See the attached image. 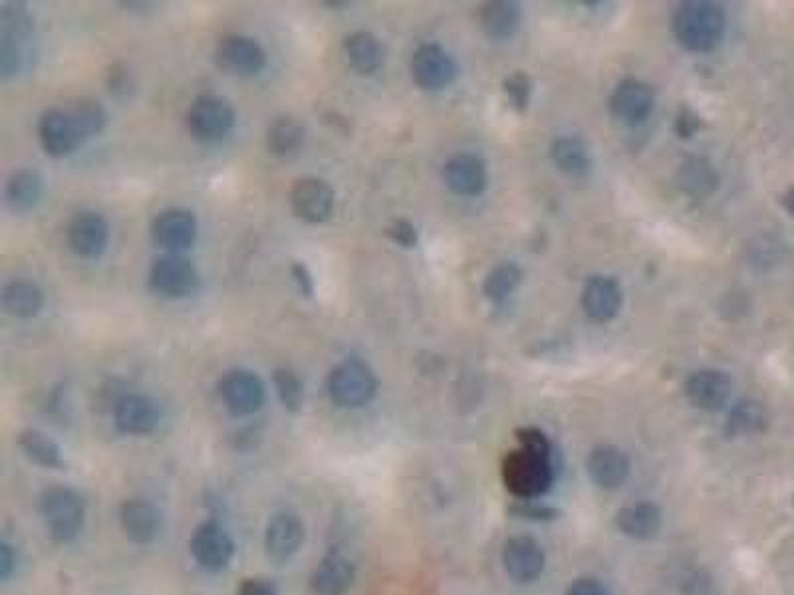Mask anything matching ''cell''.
I'll return each mask as SVG.
<instances>
[{
    "mask_svg": "<svg viewBox=\"0 0 794 595\" xmlns=\"http://www.w3.org/2000/svg\"><path fill=\"white\" fill-rule=\"evenodd\" d=\"M522 270L514 262L494 266L484 280L483 292L493 304H502L521 285Z\"/></svg>",
    "mask_w": 794,
    "mask_h": 595,
    "instance_id": "e575fe53",
    "label": "cell"
},
{
    "mask_svg": "<svg viewBox=\"0 0 794 595\" xmlns=\"http://www.w3.org/2000/svg\"><path fill=\"white\" fill-rule=\"evenodd\" d=\"M119 520L126 536L136 544H149L156 541L161 528L159 513L146 500H128L121 506Z\"/></svg>",
    "mask_w": 794,
    "mask_h": 595,
    "instance_id": "484cf974",
    "label": "cell"
},
{
    "mask_svg": "<svg viewBox=\"0 0 794 595\" xmlns=\"http://www.w3.org/2000/svg\"><path fill=\"white\" fill-rule=\"evenodd\" d=\"M237 595H278V589L266 579H245L238 587Z\"/></svg>",
    "mask_w": 794,
    "mask_h": 595,
    "instance_id": "ee69618b",
    "label": "cell"
},
{
    "mask_svg": "<svg viewBox=\"0 0 794 595\" xmlns=\"http://www.w3.org/2000/svg\"><path fill=\"white\" fill-rule=\"evenodd\" d=\"M217 65L235 76H255L266 66L265 48L255 38L228 34L217 44Z\"/></svg>",
    "mask_w": 794,
    "mask_h": 595,
    "instance_id": "30bf717a",
    "label": "cell"
},
{
    "mask_svg": "<svg viewBox=\"0 0 794 595\" xmlns=\"http://www.w3.org/2000/svg\"><path fill=\"white\" fill-rule=\"evenodd\" d=\"M717 173L707 161L704 159H692L687 161L682 169H679V175H677V185L684 189L685 192H692V195H705V192H712L715 187H717Z\"/></svg>",
    "mask_w": 794,
    "mask_h": 595,
    "instance_id": "8d00e7d4",
    "label": "cell"
},
{
    "mask_svg": "<svg viewBox=\"0 0 794 595\" xmlns=\"http://www.w3.org/2000/svg\"><path fill=\"white\" fill-rule=\"evenodd\" d=\"M347 65L357 73H374L384 65V47L372 32L357 30L344 40Z\"/></svg>",
    "mask_w": 794,
    "mask_h": 595,
    "instance_id": "4316f807",
    "label": "cell"
},
{
    "mask_svg": "<svg viewBox=\"0 0 794 595\" xmlns=\"http://www.w3.org/2000/svg\"><path fill=\"white\" fill-rule=\"evenodd\" d=\"M114 419L126 435H149L159 425V409L146 395H124L116 404Z\"/></svg>",
    "mask_w": 794,
    "mask_h": 595,
    "instance_id": "ffe728a7",
    "label": "cell"
},
{
    "mask_svg": "<svg viewBox=\"0 0 794 595\" xmlns=\"http://www.w3.org/2000/svg\"><path fill=\"white\" fill-rule=\"evenodd\" d=\"M223 404L233 415H253L265 404V384L253 371L235 369L220 379Z\"/></svg>",
    "mask_w": 794,
    "mask_h": 595,
    "instance_id": "9c48e42d",
    "label": "cell"
},
{
    "mask_svg": "<svg viewBox=\"0 0 794 595\" xmlns=\"http://www.w3.org/2000/svg\"><path fill=\"white\" fill-rule=\"evenodd\" d=\"M291 205L298 219L306 220L311 225H320L332 217L336 195L326 181L316 177H304L291 189Z\"/></svg>",
    "mask_w": 794,
    "mask_h": 595,
    "instance_id": "ba28073f",
    "label": "cell"
},
{
    "mask_svg": "<svg viewBox=\"0 0 794 595\" xmlns=\"http://www.w3.org/2000/svg\"><path fill=\"white\" fill-rule=\"evenodd\" d=\"M45 184L42 177L32 169H19L10 175L7 187H4V199L10 207V211L28 212L37 207L42 199Z\"/></svg>",
    "mask_w": 794,
    "mask_h": 595,
    "instance_id": "83f0119b",
    "label": "cell"
},
{
    "mask_svg": "<svg viewBox=\"0 0 794 595\" xmlns=\"http://www.w3.org/2000/svg\"><path fill=\"white\" fill-rule=\"evenodd\" d=\"M235 119L237 113L227 98L217 93H203L187 111V128L195 138L210 141L225 138L235 128Z\"/></svg>",
    "mask_w": 794,
    "mask_h": 595,
    "instance_id": "8992f818",
    "label": "cell"
},
{
    "mask_svg": "<svg viewBox=\"0 0 794 595\" xmlns=\"http://www.w3.org/2000/svg\"><path fill=\"white\" fill-rule=\"evenodd\" d=\"M291 270H293L294 280H296V285L301 288V292L304 294V296H312V294H314V280H312L311 270L306 268V265L294 262Z\"/></svg>",
    "mask_w": 794,
    "mask_h": 595,
    "instance_id": "f6af8a7d",
    "label": "cell"
},
{
    "mask_svg": "<svg viewBox=\"0 0 794 595\" xmlns=\"http://www.w3.org/2000/svg\"><path fill=\"white\" fill-rule=\"evenodd\" d=\"M306 129L294 118L274 119L266 131V149L276 157H288L301 149Z\"/></svg>",
    "mask_w": 794,
    "mask_h": 595,
    "instance_id": "4dcf8cb0",
    "label": "cell"
},
{
    "mask_svg": "<svg viewBox=\"0 0 794 595\" xmlns=\"http://www.w3.org/2000/svg\"><path fill=\"white\" fill-rule=\"evenodd\" d=\"M385 235L392 238L395 245H400L403 248H413L418 245V230L411 225L410 220H395L385 229Z\"/></svg>",
    "mask_w": 794,
    "mask_h": 595,
    "instance_id": "ab89813d",
    "label": "cell"
},
{
    "mask_svg": "<svg viewBox=\"0 0 794 595\" xmlns=\"http://www.w3.org/2000/svg\"><path fill=\"white\" fill-rule=\"evenodd\" d=\"M14 564H17V556H14V552H12L9 544H2V546H0V576L7 579V577L12 574Z\"/></svg>",
    "mask_w": 794,
    "mask_h": 595,
    "instance_id": "bcb514c9",
    "label": "cell"
},
{
    "mask_svg": "<svg viewBox=\"0 0 794 595\" xmlns=\"http://www.w3.org/2000/svg\"><path fill=\"white\" fill-rule=\"evenodd\" d=\"M108 88L110 92L126 96L131 90V73L124 65L111 66L108 72Z\"/></svg>",
    "mask_w": 794,
    "mask_h": 595,
    "instance_id": "b9f144b4",
    "label": "cell"
},
{
    "mask_svg": "<svg viewBox=\"0 0 794 595\" xmlns=\"http://www.w3.org/2000/svg\"><path fill=\"white\" fill-rule=\"evenodd\" d=\"M768 415L765 407L753 401V399H743L735 405L729 413L727 419V435L729 437H749V435H758L767 429Z\"/></svg>",
    "mask_w": 794,
    "mask_h": 595,
    "instance_id": "d6a6232c",
    "label": "cell"
},
{
    "mask_svg": "<svg viewBox=\"0 0 794 595\" xmlns=\"http://www.w3.org/2000/svg\"><path fill=\"white\" fill-rule=\"evenodd\" d=\"M445 184L461 197H477L487 189V169L476 156L461 153L451 157L445 166Z\"/></svg>",
    "mask_w": 794,
    "mask_h": 595,
    "instance_id": "7402d4cb",
    "label": "cell"
},
{
    "mask_svg": "<svg viewBox=\"0 0 794 595\" xmlns=\"http://www.w3.org/2000/svg\"><path fill=\"white\" fill-rule=\"evenodd\" d=\"M354 582V566L340 552L322 559L312 574V592L316 595H344Z\"/></svg>",
    "mask_w": 794,
    "mask_h": 595,
    "instance_id": "d4e9b609",
    "label": "cell"
},
{
    "mask_svg": "<svg viewBox=\"0 0 794 595\" xmlns=\"http://www.w3.org/2000/svg\"><path fill=\"white\" fill-rule=\"evenodd\" d=\"M110 227L100 212L84 211L73 217L68 229L70 247L78 257L98 258L108 247Z\"/></svg>",
    "mask_w": 794,
    "mask_h": 595,
    "instance_id": "ac0fdd59",
    "label": "cell"
},
{
    "mask_svg": "<svg viewBox=\"0 0 794 595\" xmlns=\"http://www.w3.org/2000/svg\"><path fill=\"white\" fill-rule=\"evenodd\" d=\"M149 286L165 298H187L199 288V275L182 255H165L151 266Z\"/></svg>",
    "mask_w": 794,
    "mask_h": 595,
    "instance_id": "52a82bcc",
    "label": "cell"
},
{
    "mask_svg": "<svg viewBox=\"0 0 794 595\" xmlns=\"http://www.w3.org/2000/svg\"><path fill=\"white\" fill-rule=\"evenodd\" d=\"M699 126H702L699 116L692 108H682V111L677 113L676 131L679 138H694L695 133L699 131Z\"/></svg>",
    "mask_w": 794,
    "mask_h": 595,
    "instance_id": "60d3db41",
    "label": "cell"
},
{
    "mask_svg": "<svg viewBox=\"0 0 794 595\" xmlns=\"http://www.w3.org/2000/svg\"><path fill=\"white\" fill-rule=\"evenodd\" d=\"M68 113L72 116L76 128L80 129L84 139L91 138L101 133V129L106 128V110L101 108V103L94 98H78L73 101L70 108H66Z\"/></svg>",
    "mask_w": 794,
    "mask_h": 595,
    "instance_id": "d590c367",
    "label": "cell"
},
{
    "mask_svg": "<svg viewBox=\"0 0 794 595\" xmlns=\"http://www.w3.org/2000/svg\"><path fill=\"white\" fill-rule=\"evenodd\" d=\"M685 395L702 411H722L731 397V379L717 369H702L687 379Z\"/></svg>",
    "mask_w": 794,
    "mask_h": 595,
    "instance_id": "2e32d148",
    "label": "cell"
},
{
    "mask_svg": "<svg viewBox=\"0 0 794 595\" xmlns=\"http://www.w3.org/2000/svg\"><path fill=\"white\" fill-rule=\"evenodd\" d=\"M654 106H656L654 90L648 83L639 80H624L616 88L610 100L614 116L630 126H638L641 121H646L649 113L654 111Z\"/></svg>",
    "mask_w": 794,
    "mask_h": 595,
    "instance_id": "d6986e66",
    "label": "cell"
},
{
    "mask_svg": "<svg viewBox=\"0 0 794 595\" xmlns=\"http://www.w3.org/2000/svg\"><path fill=\"white\" fill-rule=\"evenodd\" d=\"M302 542H304V524L294 514H276L266 526V552L276 562L293 558L301 549Z\"/></svg>",
    "mask_w": 794,
    "mask_h": 595,
    "instance_id": "44dd1931",
    "label": "cell"
},
{
    "mask_svg": "<svg viewBox=\"0 0 794 595\" xmlns=\"http://www.w3.org/2000/svg\"><path fill=\"white\" fill-rule=\"evenodd\" d=\"M189 546H192L193 558L197 559L202 568L209 572L227 568L235 556V544L231 541V536L225 528H220L219 524L215 523L202 524L193 534Z\"/></svg>",
    "mask_w": 794,
    "mask_h": 595,
    "instance_id": "7c38bea8",
    "label": "cell"
},
{
    "mask_svg": "<svg viewBox=\"0 0 794 595\" xmlns=\"http://www.w3.org/2000/svg\"><path fill=\"white\" fill-rule=\"evenodd\" d=\"M411 76L423 90H441L455 80L457 66L443 48L425 44L411 58Z\"/></svg>",
    "mask_w": 794,
    "mask_h": 595,
    "instance_id": "8fae6325",
    "label": "cell"
},
{
    "mask_svg": "<svg viewBox=\"0 0 794 595\" xmlns=\"http://www.w3.org/2000/svg\"><path fill=\"white\" fill-rule=\"evenodd\" d=\"M19 445L20 449L24 450V455L30 460H35L40 467L60 468L65 465L62 455H60V447L42 430H22L19 437Z\"/></svg>",
    "mask_w": 794,
    "mask_h": 595,
    "instance_id": "836d02e7",
    "label": "cell"
},
{
    "mask_svg": "<svg viewBox=\"0 0 794 595\" xmlns=\"http://www.w3.org/2000/svg\"><path fill=\"white\" fill-rule=\"evenodd\" d=\"M38 136L46 153L52 157L70 156L84 141L80 129L76 128L72 116L66 108L46 110L38 123Z\"/></svg>",
    "mask_w": 794,
    "mask_h": 595,
    "instance_id": "4fadbf2b",
    "label": "cell"
},
{
    "mask_svg": "<svg viewBox=\"0 0 794 595\" xmlns=\"http://www.w3.org/2000/svg\"><path fill=\"white\" fill-rule=\"evenodd\" d=\"M588 475L596 485L606 490L620 488L630 476V458L614 445H598L586 458Z\"/></svg>",
    "mask_w": 794,
    "mask_h": 595,
    "instance_id": "e0dca14e",
    "label": "cell"
},
{
    "mask_svg": "<svg viewBox=\"0 0 794 595\" xmlns=\"http://www.w3.org/2000/svg\"><path fill=\"white\" fill-rule=\"evenodd\" d=\"M783 205H785L786 211L793 215L794 219V187L793 189H788V192L783 197Z\"/></svg>",
    "mask_w": 794,
    "mask_h": 595,
    "instance_id": "7dc6e473",
    "label": "cell"
},
{
    "mask_svg": "<svg viewBox=\"0 0 794 595\" xmlns=\"http://www.w3.org/2000/svg\"><path fill=\"white\" fill-rule=\"evenodd\" d=\"M504 568L512 582L517 584H530L535 579H539L540 574L545 572V549L540 546L539 541L530 538V536H517L512 541L507 542L504 548Z\"/></svg>",
    "mask_w": 794,
    "mask_h": 595,
    "instance_id": "5bb4252c",
    "label": "cell"
},
{
    "mask_svg": "<svg viewBox=\"0 0 794 595\" xmlns=\"http://www.w3.org/2000/svg\"><path fill=\"white\" fill-rule=\"evenodd\" d=\"M274 385H276V391H278L284 407L291 411H298L302 401H304V385H302L301 377L296 376L293 369L283 367V369L274 371Z\"/></svg>",
    "mask_w": 794,
    "mask_h": 595,
    "instance_id": "74e56055",
    "label": "cell"
},
{
    "mask_svg": "<svg viewBox=\"0 0 794 595\" xmlns=\"http://www.w3.org/2000/svg\"><path fill=\"white\" fill-rule=\"evenodd\" d=\"M521 27V9L514 2L497 0L487 2L481 9V28L487 37L507 40L514 37Z\"/></svg>",
    "mask_w": 794,
    "mask_h": 595,
    "instance_id": "f1b7e54d",
    "label": "cell"
},
{
    "mask_svg": "<svg viewBox=\"0 0 794 595\" xmlns=\"http://www.w3.org/2000/svg\"><path fill=\"white\" fill-rule=\"evenodd\" d=\"M375 391H378V379L372 367L356 357L342 361L330 374V399L344 409L364 407L374 399Z\"/></svg>",
    "mask_w": 794,
    "mask_h": 595,
    "instance_id": "277c9868",
    "label": "cell"
},
{
    "mask_svg": "<svg viewBox=\"0 0 794 595\" xmlns=\"http://www.w3.org/2000/svg\"><path fill=\"white\" fill-rule=\"evenodd\" d=\"M35 58V22L27 7L7 2L0 10V70L19 73Z\"/></svg>",
    "mask_w": 794,
    "mask_h": 595,
    "instance_id": "3957f363",
    "label": "cell"
},
{
    "mask_svg": "<svg viewBox=\"0 0 794 595\" xmlns=\"http://www.w3.org/2000/svg\"><path fill=\"white\" fill-rule=\"evenodd\" d=\"M2 306L14 318H35L45 306V294L30 280H12L2 290Z\"/></svg>",
    "mask_w": 794,
    "mask_h": 595,
    "instance_id": "f546056e",
    "label": "cell"
},
{
    "mask_svg": "<svg viewBox=\"0 0 794 595\" xmlns=\"http://www.w3.org/2000/svg\"><path fill=\"white\" fill-rule=\"evenodd\" d=\"M725 12L719 4L707 0H692L677 9L674 17L676 40L689 52H709L725 34Z\"/></svg>",
    "mask_w": 794,
    "mask_h": 595,
    "instance_id": "7a4b0ae2",
    "label": "cell"
},
{
    "mask_svg": "<svg viewBox=\"0 0 794 595\" xmlns=\"http://www.w3.org/2000/svg\"><path fill=\"white\" fill-rule=\"evenodd\" d=\"M616 526L621 534L634 541H651L661 528V510L658 504L641 500L628 504L616 514Z\"/></svg>",
    "mask_w": 794,
    "mask_h": 595,
    "instance_id": "603a6c76",
    "label": "cell"
},
{
    "mask_svg": "<svg viewBox=\"0 0 794 595\" xmlns=\"http://www.w3.org/2000/svg\"><path fill=\"white\" fill-rule=\"evenodd\" d=\"M42 514H45L48 534L56 542H72L84 528L86 520V504L82 496L68 486L48 488L42 495Z\"/></svg>",
    "mask_w": 794,
    "mask_h": 595,
    "instance_id": "5b68a950",
    "label": "cell"
},
{
    "mask_svg": "<svg viewBox=\"0 0 794 595\" xmlns=\"http://www.w3.org/2000/svg\"><path fill=\"white\" fill-rule=\"evenodd\" d=\"M521 449L512 450L502 463V480L512 495L532 500L547 495L555 483L552 447L547 435L535 427L517 430Z\"/></svg>",
    "mask_w": 794,
    "mask_h": 595,
    "instance_id": "6da1fadb",
    "label": "cell"
},
{
    "mask_svg": "<svg viewBox=\"0 0 794 595\" xmlns=\"http://www.w3.org/2000/svg\"><path fill=\"white\" fill-rule=\"evenodd\" d=\"M550 156L560 171L572 175V177H582L590 171L588 147L582 139L576 138V136L557 139Z\"/></svg>",
    "mask_w": 794,
    "mask_h": 595,
    "instance_id": "1f68e13d",
    "label": "cell"
},
{
    "mask_svg": "<svg viewBox=\"0 0 794 595\" xmlns=\"http://www.w3.org/2000/svg\"><path fill=\"white\" fill-rule=\"evenodd\" d=\"M582 304L594 320L610 321L621 308L620 285L608 276H594L586 285Z\"/></svg>",
    "mask_w": 794,
    "mask_h": 595,
    "instance_id": "cb8c5ba5",
    "label": "cell"
},
{
    "mask_svg": "<svg viewBox=\"0 0 794 595\" xmlns=\"http://www.w3.org/2000/svg\"><path fill=\"white\" fill-rule=\"evenodd\" d=\"M151 235L159 247L169 250V255H179L192 248L197 240V219L183 209H169L157 215L151 227Z\"/></svg>",
    "mask_w": 794,
    "mask_h": 595,
    "instance_id": "9a60e30c",
    "label": "cell"
},
{
    "mask_svg": "<svg viewBox=\"0 0 794 595\" xmlns=\"http://www.w3.org/2000/svg\"><path fill=\"white\" fill-rule=\"evenodd\" d=\"M504 92L509 96L512 108L519 111L527 110L530 100V80L522 72H514L504 82Z\"/></svg>",
    "mask_w": 794,
    "mask_h": 595,
    "instance_id": "f35d334b",
    "label": "cell"
},
{
    "mask_svg": "<svg viewBox=\"0 0 794 595\" xmlns=\"http://www.w3.org/2000/svg\"><path fill=\"white\" fill-rule=\"evenodd\" d=\"M567 595H612L610 589L604 586L596 577H580L570 586Z\"/></svg>",
    "mask_w": 794,
    "mask_h": 595,
    "instance_id": "7bdbcfd3",
    "label": "cell"
}]
</instances>
